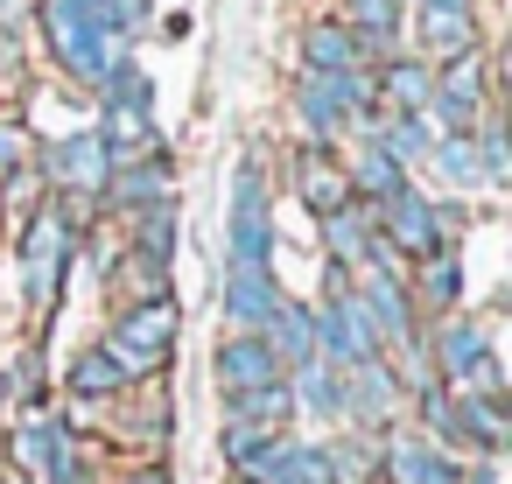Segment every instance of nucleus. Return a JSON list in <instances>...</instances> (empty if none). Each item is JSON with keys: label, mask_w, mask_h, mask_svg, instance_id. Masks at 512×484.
Returning a JSON list of instances; mask_svg holds the SVG:
<instances>
[{"label": "nucleus", "mask_w": 512, "mask_h": 484, "mask_svg": "<svg viewBox=\"0 0 512 484\" xmlns=\"http://www.w3.org/2000/svg\"><path fill=\"white\" fill-rule=\"evenodd\" d=\"M36 22H43L50 57H57L64 78H78V85H99V78L113 71V57H127V43H120L113 22H106V0H36Z\"/></svg>", "instance_id": "nucleus-1"}, {"label": "nucleus", "mask_w": 512, "mask_h": 484, "mask_svg": "<svg viewBox=\"0 0 512 484\" xmlns=\"http://www.w3.org/2000/svg\"><path fill=\"white\" fill-rule=\"evenodd\" d=\"M71 253H78V218H71V204H64V197L36 204L29 225H22V281H29V309H36V316L57 309V295H64V281H71Z\"/></svg>", "instance_id": "nucleus-2"}, {"label": "nucleus", "mask_w": 512, "mask_h": 484, "mask_svg": "<svg viewBox=\"0 0 512 484\" xmlns=\"http://www.w3.org/2000/svg\"><path fill=\"white\" fill-rule=\"evenodd\" d=\"M225 260L232 274H274V197L260 155L232 169V204H225Z\"/></svg>", "instance_id": "nucleus-3"}, {"label": "nucleus", "mask_w": 512, "mask_h": 484, "mask_svg": "<svg viewBox=\"0 0 512 484\" xmlns=\"http://www.w3.org/2000/svg\"><path fill=\"white\" fill-rule=\"evenodd\" d=\"M176 330H183L176 295H162V302H127V309L113 316V330H106V351L127 365V379H155V372L169 365V351H176Z\"/></svg>", "instance_id": "nucleus-4"}, {"label": "nucleus", "mask_w": 512, "mask_h": 484, "mask_svg": "<svg viewBox=\"0 0 512 484\" xmlns=\"http://www.w3.org/2000/svg\"><path fill=\"white\" fill-rule=\"evenodd\" d=\"M491 106V57L484 50H463L435 71V92H428V127L435 134H470Z\"/></svg>", "instance_id": "nucleus-5"}, {"label": "nucleus", "mask_w": 512, "mask_h": 484, "mask_svg": "<svg viewBox=\"0 0 512 484\" xmlns=\"http://www.w3.org/2000/svg\"><path fill=\"white\" fill-rule=\"evenodd\" d=\"M372 232L393 246V260H435V253H449V232H442V204H428L414 183H400L386 204H372Z\"/></svg>", "instance_id": "nucleus-6"}, {"label": "nucleus", "mask_w": 512, "mask_h": 484, "mask_svg": "<svg viewBox=\"0 0 512 484\" xmlns=\"http://www.w3.org/2000/svg\"><path fill=\"white\" fill-rule=\"evenodd\" d=\"M309 323H316V358H323L330 372H358V365H372V358H386L351 288H344V295H323V302L309 309Z\"/></svg>", "instance_id": "nucleus-7"}, {"label": "nucleus", "mask_w": 512, "mask_h": 484, "mask_svg": "<svg viewBox=\"0 0 512 484\" xmlns=\"http://www.w3.org/2000/svg\"><path fill=\"white\" fill-rule=\"evenodd\" d=\"M36 176H43V183H57V197H106L113 162H106L99 134H71V141H57V148H43V155H36Z\"/></svg>", "instance_id": "nucleus-8"}, {"label": "nucleus", "mask_w": 512, "mask_h": 484, "mask_svg": "<svg viewBox=\"0 0 512 484\" xmlns=\"http://www.w3.org/2000/svg\"><path fill=\"white\" fill-rule=\"evenodd\" d=\"M351 295H358V309H365V323H372L379 351H386V344H414V337H421V323H414V288H407L400 274L365 267V281H351Z\"/></svg>", "instance_id": "nucleus-9"}, {"label": "nucleus", "mask_w": 512, "mask_h": 484, "mask_svg": "<svg viewBox=\"0 0 512 484\" xmlns=\"http://www.w3.org/2000/svg\"><path fill=\"white\" fill-rule=\"evenodd\" d=\"M414 36L428 57H463V50H484V29H477V0H414Z\"/></svg>", "instance_id": "nucleus-10"}, {"label": "nucleus", "mask_w": 512, "mask_h": 484, "mask_svg": "<svg viewBox=\"0 0 512 484\" xmlns=\"http://www.w3.org/2000/svg\"><path fill=\"white\" fill-rule=\"evenodd\" d=\"M428 351H435V365H428V372H442V386L456 393V386H470V372L491 358V337H484V323H477V316H442V323H435V337H428Z\"/></svg>", "instance_id": "nucleus-11"}, {"label": "nucleus", "mask_w": 512, "mask_h": 484, "mask_svg": "<svg viewBox=\"0 0 512 484\" xmlns=\"http://www.w3.org/2000/svg\"><path fill=\"white\" fill-rule=\"evenodd\" d=\"M211 372H218V386H225V400L232 393H253V386H274V379H288L281 372V358L267 351V337H225L218 351H211Z\"/></svg>", "instance_id": "nucleus-12"}, {"label": "nucleus", "mask_w": 512, "mask_h": 484, "mask_svg": "<svg viewBox=\"0 0 512 484\" xmlns=\"http://www.w3.org/2000/svg\"><path fill=\"white\" fill-rule=\"evenodd\" d=\"M379 477H386V484H463V463L442 456V449L421 442V435H393V442L379 449Z\"/></svg>", "instance_id": "nucleus-13"}, {"label": "nucleus", "mask_w": 512, "mask_h": 484, "mask_svg": "<svg viewBox=\"0 0 512 484\" xmlns=\"http://www.w3.org/2000/svg\"><path fill=\"white\" fill-rule=\"evenodd\" d=\"M288 176H295V197H302L316 218H330V211L351 204V183H344V155H337V148H302Z\"/></svg>", "instance_id": "nucleus-14"}, {"label": "nucleus", "mask_w": 512, "mask_h": 484, "mask_svg": "<svg viewBox=\"0 0 512 484\" xmlns=\"http://www.w3.org/2000/svg\"><path fill=\"white\" fill-rule=\"evenodd\" d=\"M106 204H120L127 218H134V211H148V204H176V162H169V155H141V162L113 169Z\"/></svg>", "instance_id": "nucleus-15"}, {"label": "nucleus", "mask_w": 512, "mask_h": 484, "mask_svg": "<svg viewBox=\"0 0 512 484\" xmlns=\"http://www.w3.org/2000/svg\"><path fill=\"white\" fill-rule=\"evenodd\" d=\"M281 302H288V295H281L274 274H225V323H232L239 337H260Z\"/></svg>", "instance_id": "nucleus-16"}, {"label": "nucleus", "mask_w": 512, "mask_h": 484, "mask_svg": "<svg viewBox=\"0 0 512 484\" xmlns=\"http://www.w3.org/2000/svg\"><path fill=\"white\" fill-rule=\"evenodd\" d=\"M344 407H351V421L379 428V421H386V414L400 407V372H393L386 358H372V365L344 372Z\"/></svg>", "instance_id": "nucleus-17"}, {"label": "nucleus", "mask_w": 512, "mask_h": 484, "mask_svg": "<svg viewBox=\"0 0 512 484\" xmlns=\"http://www.w3.org/2000/svg\"><path fill=\"white\" fill-rule=\"evenodd\" d=\"M372 92H379V113H428L435 71H428L421 57H386L379 78H372Z\"/></svg>", "instance_id": "nucleus-18"}, {"label": "nucleus", "mask_w": 512, "mask_h": 484, "mask_svg": "<svg viewBox=\"0 0 512 484\" xmlns=\"http://www.w3.org/2000/svg\"><path fill=\"white\" fill-rule=\"evenodd\" d=\"M344 29L358 36V57H393L400 50V0H344Z\"/></svg>", "instance_id": "nucleus-19"}, {"label": "nucleus", "mask_w": 512, "mask_h": 484, "mask_svg": "<svg viewBox=\"0 0 512 484\" xmlns=\"http://www.w3.org/2000/svg\"><path fill=\"white\" fill-rule=\"evenodd\" d=\"M176 232H183V211L176 204H148V211H134V267H155V274H169V260H176Z\"/></svg>", "instance_id": "nucleus-20"}, {"label": "nucleus", "mask_w": 512, "mask_h": 484, "mask_svg": "<svg viewBox=\"0 0 512 484\" xmlns=\"http://www.w3.org/2000/svg\"><path fill=\"white\" fill-rule=\"evenodd\" d=\"M449 400H456V442L477 456H498L505 449V400H491V393H449Z\"/></svg>", "instance_id": "nucleus-21"}, {"label": "nucleus", "mask_w": 512, "mask_h": 484, "mask_svg": "<svg viewBox=\"0 0 512 484\" xmlns=\"http://www.w3.org/2000/svg\"><path fill=\"white\" fill-rule=\"evenodd\" d=\"M302 71H316V78L358 71V36H351L344 22H309V29H302Z\"/></svg>", "instance_id": "nucleus-22"}, {"label": "nucleus", "mask_w": 512, "mask_h": 484, "mask_svg": "<svg viewBox=\"0 0 512 484\" xmlns=\"http://www.w3.org/2000/svg\"><path fill=\"white\" fill-rule=\"evenodd\" d=\"M365 141H379V155L393 162V169H414V162H428V148H435V127H428V113H386Z\"/></svg>", "instance_id": "nucleus-23"}, {"label": "nucleus", "mask_w": 512, "mask_h": 484, "mask_svg": "<svg viewBox=\"0 0 512 484\" xmlns=\"http://www.w3.org/2000/svg\"><path fill=\"white\" fill-rule=\"evenodd\" d=\"M323 225V246H330V267H365V253H372V204H344V211H330V218H316Z\"/></svg>", "instance_id": "nucleus-24"}, {"label": "nucleus", "mask_w": 512, "mask_h": 484, "mask_svg": "<svg viewBox=\"0 0 512 484\" xmlns=\"http://www.w3.org/2000/svg\"><path fill=\"white\" fill-rule=\"evenodd\" d=\"M260 337H267V351L281 358V372L316 365V323H309V309H302V302H281V309H274V323H267Z\"/></svg>", "instance_id": "nucleus-25"}, {"label": "nucleus", "mask_w": 512, "mask_h": 484, "mask_svg": "<svg viewBox=\"0 0 512 484\" xmlns=\"http://www.w3.org/2000/svg\"><path fill=\"white\" fill-rule=\"evenodd\" d=\"M344 183H351V204H386V197L407 183V169H393V162L379 155V141H358L351 162H344Z\"/></svg>", "instance_id": "nucleus-26"}, {"label": "nucleus", "mask_w": 512, "mask_h": 484, "mask_svg": "<svg viewBox=\"0 0 512 484\" xmlns=\"http://www.w3.org/2000/svg\"><path fill=\"white\" fill-rule=\"evenodd\" d=\"M64 386L78 393V400H120L134 379H127V365L106 351V344H92V351H78L71 358V372H64Z\"/></svg>", "instance_id": "nucleus-27"}, {"label": "nucleus", "mask_w": 512, "mask_h": 484, "mask_svg": "<svg viewBox=\"0 0 512 484\" xmlns=\"http://www.w3.org/2000/svg\"><path fill=\"white\" fill-rule=\"evenodd\" d=\"M288 393H295V407H309L316 421H351V407H344V372H330L323 358L302 365V372H288Z\"/></svg>", "instance_id": "nucleus-28"}, {"label": "nucleus", "mask_w": 512, "mask_h": 484, "mask_svg": "<svg viewBox=\"0 0 512 484\" xmlns=\"http://www.w3.org/2000/svg\"><path fill=\"white\" fill-rule=\"evenodd\" d=\"M225 414H232V421H253V428H267V435H281V428L295 421V393H288V379H274V386L232 393V400H225Z\"/></svg>", "instance_id": "nucleus-29"}, {"label": "nucleus", "mask_w": 512, "mask_h": 484, "mask_svg": "<svg viewBox=\"0 0 512 484\" xmlns=\"http://www.w3.org/2000/svg\"><path fill=\"white\" fill-rule=\"evenodd\" d=\"M414 407H421V428H428V442H435L442 456H456L463 442H456V400H449V386H442V379L414 386Z\"/></svg>", "instance_id": "nucleus-30"}, {"label": "nucleus", "mask_w": 512, "mask_h": 484, "mask_svg": "<svg viewBox=\"0 0 512 484\" xmlns=\"http://www.w3.org/2000/svg\"><path fill=\"white\" fill-rule=\"evenodd\" d=\"M428 162H435V176H442V183H456V190H470V183H477V148H470V134H435Z\"/></svg>", "instance_id": "nucleus-31"}, {"label": "nucleus", "mask_w": 512, "mask_h": 484, "mask_svg": "<svg viewBox=\"0 0 512 484\" xmlns=\"http://www.w3.org/2000/svg\"><path fill=\"white\" fill-rule=\"evenodd\" d=\"M456 295H463V267H456V253L421 260V302L442 309V316H456Z\"/></svg>", "instance_id": "nucleus-32"}, {"label": "nucleus", "mask_w": 512, "mask_h": 484, "mask_svg": "<svg viewBox=\"0 0 512 484\" xmlns=\"http://www.w3.org/2000/svg\"><path fill=\"white\" fill-rule=\"evenodd\" d=\"M0 393L22 400V407H36L43 400V351H15V372H0Z\"/></svg>", "instance_id": "nucleus-33"}, {"label": "nucleus", "mask_w": 512, "mask_h": 484, "mask_svg": "<svg viewBox=\"0 0 512 484\" xmlns=\"http://www.w3.org/2000/svg\"><path fill=\"white\" fill-rule=\"evenodd\" d=\"M267 442H274L267 428H253V421H232V414H225V435H218V449H225V463H232V470H246V463H253Z\"/></svg>", "instance_id": "nucleus-34"}, {"label": "nucleus", "mask_w": 512, "mask_h": 484, "mask_svg": "<svg viewBox=\"0 0 512 484\" xmlns=\"http://www.w3.org/2000/svg\"><path fill=\"white\" fill-rule=\"evenodd\" d=\"M22 169H36V141H29L22 120H0V183L22 176Z\"/></svg>", "instance_id": "nucleus-35"}, {"label": "nucleus", "mask_w": 512, "mask_h": 484, "mask_svg": "<svg viewBox=\"0 0 512 484\" xmlns=\"http://www.w3.org/2000/svg\"><path fill=\"white\" fill-rule=\"evenodd\" d=\"M113 484H169V470L162 463H141V470H120Z\"/></svg>", "instance_id": "nucleus-36"}]
</instances>
